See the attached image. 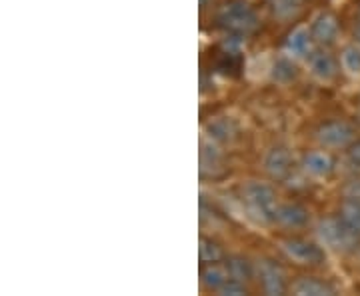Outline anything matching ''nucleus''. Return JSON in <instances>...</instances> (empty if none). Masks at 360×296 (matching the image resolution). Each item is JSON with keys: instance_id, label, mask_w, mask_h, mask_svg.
Masks as SVG:
<instances>
[{"instance_id": "obj_1", "label": "nucleus", "mask_w": 360, "mask_h": 296, "mask_svg": "<svg viewBox=\"0 0 360 296\" xmlns=\"http://www.w3.org/2000/svg\"><path fill=\"white\" fill-rule=\"evenodd\" d=\"M243 196L248 206V210L262 222H270L276 217V208H278V200H276V193L274 188L269 186L266 182L252 181L243 188Z\"/></svg>"}, {"instance_id": "obj_2", "label": "nucleus", "mask_w": 360, "mask_h": 296, "mask_svg": "<svg viewBox=\"0 0 360 296\" xmlns=\"http://www.w3.org/2000/svg\"><path fill=\"white\" fill-rule=\"evenodd\" d=\"M319 238L322 240V245L333 248V250L348 252L359 245L360 232L352 229L342 217H340V220L326 219L319 224Z\"/></svg>"}, {"instance_id": "obj_3", "label": "nucleus", "mask_w": 360, "mask_h": 296, "mask_svg": "<svg viewBox=\"0 0 360 296\" xmlns=\"http://www.w3.org/2000/svg\"><path fill=\"white\" fill-rule=\"evenodd\" d=\"M220 25L224 28H229L232 32H250L258 26V18L255 11L243 2V0H232L226 2L219 14Z\"/></svg>"}, {"instance_id": "obj_4", "label": "nucleus", "mask_w": 360, "mask_h": 296, "mask_svg": "<svg viewBox=\"0 0 360 296\" xmlns=\"http://www.w3.org/2000/svg\"><path fill=\"white\" fill-rule=\"evenodd\" d=\"M281 248L288 258H292L298 264H321L324 260V252L316 245L300 238H286L281 243Z\"/></svg>"}, {"instance_id": "obj_5", "label": "nucleus", "mask_w": 360, "mask_h": 296, "mask_svg": "<svg viewBox=\"0 0 360 296\" xmlns=\"http://www.w3.org/2000/svg\"><path fill=\"white\" fill-rule=\"evenodd\" d=\"M316 139L326 148H345L354 139V130L342 120H333L322 124L316 132Z\"/></svg>"}, {"instance_id": "obj_6", "label": "nucleus", "mask_w": 360, "mask_h": 296, "mask_svg": "<svg viewBox=\"0 0 360 296\" xmlns=\"http://www.w3.org/2000/svg\"><path fill=\"white\" fill-rule=\"evenodd\" d=\"M258 276H260V284H262V288H264L266 295H284V290H286L284 272L281 271L278 264H274L272 260H260V264H258Z\"/></svg>"}, {"instance_id": "obj_7", "label": "nucleus", "mask_w": 360, "mask_h": 296, "mask_svg": "<svg viewBox=\"0 0 360 296\" xmlns=\"http://www.w3.org/2000/svg\"><path fill=\"white\" fill-rule=\"evenodd\" d=\"M264 170L272 179H286L292 170V156L283 146L270 148L264 156Z\"/></svg>"}, {"instance_id": "obj_8", "label": "nucleus", "mask_w": 360, "mask_h": 296, "mask_svg": "<svg viewBox=\"0 0 360 296\" xmlns=\"http://www.w3.org/2000/svg\"><path fill=\"white\" fill-rule=\"evenodd\" d=\"M310 32H312V39L316 40L319 44H322V46H328V44H333V42H336V39H338V34H340V26H338L336 16L324 13L314 20V25H312V28H310Z\"/></svg>"}, {"instance_id": "obj_9", "label": "nucleus", "mask_w": 360, "mask_h": 296, "mask_svg": "<svg viewBox=\"0 0 360 296\" xmlns=\"http://www.w3.org/2000/svg\"><path fill=\"white\" fill-rule=\"evenodd\" d=\"M312 32L307 26L295 28L286 40V52L295 58H309L312 54Z\"/></svg>"}, {"instance_id": "obj_10", "label": "nucleus", "mask_w": 360, "mask_h": 296, "mask_svg": "<svg viewBox=\"0 0 360 296\" xmlns=\"http://www.w3.org/2000/svg\"><path fill=\"white\" fill-rule=\"evenodd\" d=\"M309 68L310 75L321 80V82H328L333 80L336 75V63L335 58L324 51H314L309 56Z\"/></svg>"}, {"instance_id": "obj_11", "label": "nucleus", "mask_w": 360, "mask_h": 296, "mask_svg": "<svg viewBox=\"0 0 360 296\" xmlns=\"http://www.w3.org/2000/svg\"><path fill=\"white\" fill-rule=\"evenodd\" d=\"M274 222L283 224L286 229H300L309 222V212H307V208H302L300 205H292V202L278 205Z\"/></svg>"}, {"instance_id": "obj_12", "label": "nucleus", "mask_w": 360, "mask_h": 296, "mask_svg": "<svg viewBox=\"0 0 360 296\" xmlns=\"http://www.w3.org/2000/svg\"><path fill=\"white\" fill-rule=\"evenodd\" d=\"M292 292L296 296H333L336 290L324 281H319L314 276H302L292 284Z\"/></svg>"}, {"instance_id": "obj_13", "label": "nucleus", "mask_w": 360, "mask_h": 296, "mask_svg": "<svg viewBox=\"0 0 360 296\" xmlns=\"http://www.w3.org/2000/svg\"><path fill=\"white\" fill-rule=\"evenodd\" d=\"M302 167H304V170L309 172L310 176L324 179V176H328L333 172L335 162H333V158L326 155V153H310V155L304 156Z\"/></svg>"}, {"instance_id": "obj_14", "label": "nucleus", "mask_w": 360, "mask_h": 296, "mask_svg": "<svg viewBox=\"0 0 360 296\" xmlns=\"http://www.w3.org/2000/svg\"><path fill=\"white\" fill-rule=\"evenodd\" d=\"M222 165V155L214 141L200 142V174H214Z\"/></svg>"}, {"instance_id": "obj_15", "label": "nucleus", "mask_w": 360, "mask_h": 296, "mask_svg": "<svg viewBox=\"0 0 360 296\" xmlns=\"http://www.w3.org/2000/svg\"><path fill=\"white\" fill-rule=\"evenodd\" d=\"M270 77L278 84H290L298 77V68L288 56H283V58H276V63L272 65Z\"/></svg>"}, {"instance_id": "obj_16", "label": "nucleus", "mask_w": 360, "mask_h": 296, "mask_svg": "<svg viewBox=\"0 0 360 296\" xmlns=\"http://www.w3.org/2000/svg\"><path fill=\"white\" fill-rule=\"evenodd\" d=\"M231 278H232L231 271H229V269H224V266H217V264H212V266L205 269L202 274H200V281H202V284H205L206 288L217 290V292H219L220 288L229 283Z\"/></svg>"}, {"instance_id": "obj_17", "label": "nucleus", "mask_w": 360, "mask_h": 296, "mask_svg": "<svg viewBox=\"0 0 360 296\" xmlns=\"http://www.w3.org/2000/svg\"><path fill=\"white\" fill-rule=\"evenodd\" d=\"M206 134L214 142H229L234 136V127L229 118H214L206 124Z\"/></svg>"}, {"instance_id": "obj_18", "label": "nucleus", "mask_w": 360, "mask_h": 296, "mask_svg": "<svg viewBox=\"0 0 360 296\" xmlns=\"http://www.w3.org/2000/svg\"><path fill=\"white\" fill-rule=\"evenodd\" d=\"M340 63H342V68L347 70L350 77H360V46H356V44L347 46L342 51Z\"/></svg>"}, {"instance_id": "obj_19", "label": "nucleus", "mask_w": 360, "mask_h": 296, "mask_svg": "<svg viewBox=\"0 0 360 296\" xmlns=\"http://www.w3.org/2000/svg\"><path fill=\"white\" fill-rule=\"evenodd\" d=\"M229 271H231L232 278H236V281H240V283L245 284L252 278V266L245 258H231Z\"/></svg>"}, {"instance_id": "obj_20", "label": "nucleus", "mask_w": 360, "mask_h": 296, "mask_svg": "<svg viewBox=\"0 0 360 296\" xmlns=\"http://www.w3.org/2000/svg\"><path fill=\"white\" fill-rule=\"evenodd\" d=\"M198 257L202 262H210V264H214V262H219L220 258H222V252H220V246L217 243H212L210 238H200V243H198Z\"/></svg>"}, {"instance_id": "obj_21", "label": "nucleus", "mask_w": 360, "mask_h": 296, "mask_svg": "<svg viewBox=\"0 0 360 296\" xmlns=\"http://www.w3.org/2000/svg\"><path fill=\"white\" fill-rule=\"evenodd\" d=\"M270 6H272V11H274L276 16L290 18V16H295L300 11L302 0H270Z\"/></svg>"}, {"instance_id": "obj_22", "label": "nucleus", "mask_w": 360, "mask_h": 296, "mask_svg": "<svg viewBox=\"0 0 360 296\" xmlns=\"http://www.w3.org/2000/svg\"><path fill=\"white\" fill-rule=\"evenodd\" d=\"M342 219L347 220L352 229L360 232V198H347L342 205Z\"/></svg>"}, {"instance_id": "obj_23", "label": "nucleus", "mask_w": 360, "mask_h": 296, "mask_svg": "<svg viewBox=\"0 0 360 296\" xmlns=\"http://www.w3.org/2000/svg\"><path fill=\"white\" fill-rule=\"evenodd\" d=\"M219 295H224V296H243V295H246L245 283H240V281H236V278H231L229 283H226L224 286H222V288H220Z\"/></svg>"}, {"instance_id": "obj_24", "label": "nucleus", "mask_w": 360, "mask_h": 296, "mask_svg": "<svg viewBox=\"0 0 360 296\" xmlns=\"http://www.w3.org/2000/svg\"><path fill=\"white\" fill-rule=\"evenodd\" d=\"M345 196L347 198H360V181L350 182L347 186V191H345Z\"/></svg>"}, {"instance_id": "obj_25", "label": "nucleus", "mask_w": 360, "mask_h": 296, "mask_svg": "<svg viewBox=\"0 0 360 296\" xmlns=\"http://www.w3.org/2000/svg\"><path fill=\"white\" fill-rule=\"evenodd\" d=\"M348 158H350L354 165H360V142H356V144L348 150Z\"/></svg>"}]
</instances>
